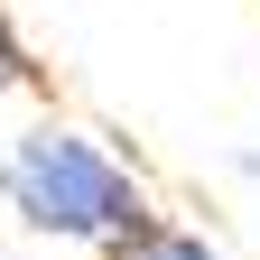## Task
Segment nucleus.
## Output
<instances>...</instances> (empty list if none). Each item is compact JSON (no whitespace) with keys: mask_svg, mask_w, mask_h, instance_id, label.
Masks as SVG:
<instances>
[{"mask_svg":"<svg viewBox=\"0 0 260 260\" xmlns=\"http://www.w3.org/2000/svg\"><path fill=\"white\" fill-rule=\"evenodd\" d=\"M103 260H223L205 233H186V223H140V233H121V242H103Z\"/></svg>","mask_w":260,"mask_h":260,"instance_id":"2","label":"nucleus"},{"mask_svg":"<svg viewBox=\"0 0 260 260\" xmlns=\"http://www.w3.org/2000/svg\"><path fill=\"white\" fill-rule=\"evenodd\" d=\"M0 195L19 205L28 233H56V242H121V233L149 223L140 177L103 140H84L65 121H38V130H19L0 149Z\"/></svg>","mask_w":260,"mask_h":260,"instance_id":"1","label":"nucleus"}]
</instances>
